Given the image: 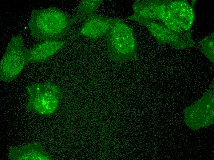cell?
I'll return each mask as SVG.
<instances>
[{
  "instance_id": "6da1fadb",
  "label": "cell",
  "mask_w": 214,
  "mask_h": 160,
  "mask_svg": "<svg viewBox=\"0 0 214 160\" xmlns=\"http://www.w3.org/2000/svg\"><path fill=\"white\" fill-rule=\"evenodd\" d=\"M74 22L67 13L54 7L33 10L28 26L35 38L43 41L57 40L66 35Z\"/></svg>"
},
{
  "instance_id": "7a4b0ae2",
  "label": "cell",
  "mask_w": 214,
  "mask_h": 160,
  "mask_svg": "<svg viewBox=\"0 0 214 160\" xmlns=\"http://www.w3.org/2000/svg\"><path fill=\"white\" fill-rule=\"evenodd\" d=\"M109 57L117 62L137 60L136 42L132 28L118 18H113L107 35Z\"/></svg>"
},
{
  "instance_id": "3957f363",
  "label": "cell",
  "mask_w": 214,
  "mask_h": 160,
  "mask_svg": "<svg viewBox=\"0 0 214 160\" xmlns=\"http://www.w3.org/2000/svg\"><path fill=\"white\" fill-rule=\"evenodd\" d=\"M26 89L29 96L26 106L28 111L42 115H50L55 111L62 96L59 86L46 81L28 86Z\"/></svg>"
},
{
  "instance_id": "277c9868",
  "label": "cell",
  "mask_w": 214,
  "mask_h": 160,
  "mask_svg": "<svg viewBox=\"0 0 214 160\" xmlns=\"http://www.w3.org/2000/svg\"><path fill=\"white\" fill-rule=\"evenodd\" d=\"M22 37L21 34L12 37L0 61L1 81L9 82L15 79L26 65Z\"/></svg>"
},
{
  "instance_id": "5b68a950",
  "label": "cell",
  "mask_w": 214,
  "mask_h": 160,
  "mask_svg": "<svg viewBox=\"0 0 214 160\" xmlns=\"http://www.w3.org/2000/svg\"><path fill=\"white\" fill-rule=\"evenodd\" d=\"M113 18H109L93 14L84 21L79 30L69 38L71 40L76 37L81 35L91 41L96 40L107 35L112 27Z\"/></svg>"
},
{
  "instance_id": "8992f818",
  "label": "cell",
  "mask_w": 214,
  "mask_h": 160,
  "mask_svg": "<svg viewBox=\"0 0 214 160\" xmlns=\"http://www.w3.org/2000/svg\"><path fill=\"white\" fill-rule=\"evenodd\" d=\"M70 40H47L26 50L25 57L26 65L32 62L44 63L63 47Z\"/></svg>"
},
{
  "instance_id": "52a82bcc",
  "label": "cell",
  "mask_w": 214,
  "mask_h": 160,
  "mask_svg": "<svg viewBox=\"0 0 214 160\" xmlns=\"http://www.w3.org/2000/svg\"><path fill=\"white\" fill-rule=\"evenodd\" d=\"M133 13L127 18L162 20L164 14L165 3L163 1L155 0H136L133 5Z\"/></svg>"
},
{
  "instance_id": "ba28073f",
  "label": "cell",
  "mask_w": 214,
  "mask_h": 160,
  "mask_svg": "<svg viewBox=\"0 0 214 160\" xmlns=\"http://www.w3.org/2000/svg\"><path fill=\"white\" fill-rule=\"evenodd\" d=\"M12 160H50V157L39 143L11 147L9 153Z\"/></svg>"
},
{
  "instance_id": "9c48e42d",
  "label": "cell",
  "mask_w": 214,
  "mask_h": 160,
  "mask_svg": "<svg viewBox=\"0 0 214 160\" xmlns=\"http://www.w3.org/2000/svg\"><path fill=\"white\" fill-rule=\"evenodd\" d=\"M131 20L140 22L146 26L160 43L169 41V32L163 24L145 18H133Z\"/></svg>"
},
{
  "instance_id": "30bf717a",
  "label": "cell",
  "mask_w": 214,
  "mask_h": 160,
  "mask_svg": "<svg viewBox=\"0 0 214 160\" xmlns=\"http://www.w3.org/2000/svg\"><path fill=\"white\" fill-rule=\"evenodd\" d=\"M102 0H81L76 14L71 17L74 22L84 21L93 14L103 2Z\"/></svg>"
}]
</instances>
